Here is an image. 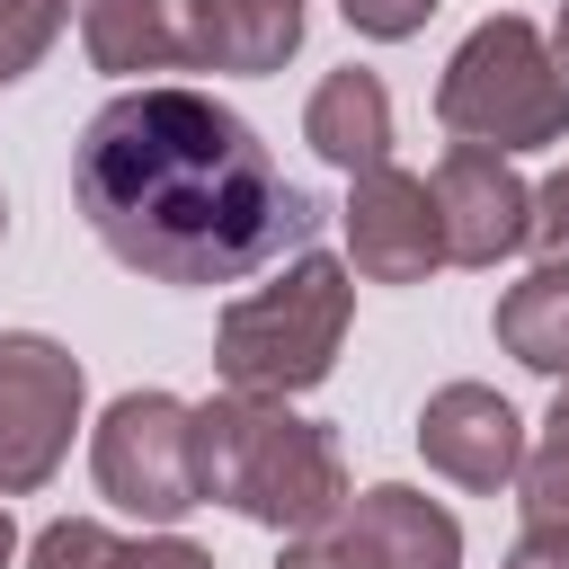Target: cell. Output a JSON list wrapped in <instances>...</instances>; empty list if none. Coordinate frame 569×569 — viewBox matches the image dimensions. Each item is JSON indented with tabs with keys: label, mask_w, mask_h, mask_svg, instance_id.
I'll return each instance as SVG.
<instances>
[{
	"label": "cell",
	"mask_w": 569,
	"mask_h": 569,
	"mask_svg": "<svg viewBox=\"0 0 569 569\" xmlns=\"http://www.w3.org/2000/svg\"><path fill=\"white\" fill-rule=\"evenodd\" d=\"M71 204L151 284H240L320 231V204L267 160L258 124L187 80H142L80 124Z\"/></svg>",
	"instance_id": "obj_1"
},
{
	"label": "cell",
	"mask_w": 569,
	"mask_h": 569,
	"mask_svg": "<svg viewBox=\"0 0 569 569\" xmlns=\"http://www.w3.org/2000/svg\"><path fill=\"white\" fill-rule=\"evenodd\" d=\"M196 489L240 507L249 525L311 533L347 507V462H338L329 427L293 418L284 400L222 391V400L196 409Z\"/></svg>",
	"instance_id": "obj_2"
},
{
	"label": "cell",
	"mask_w": 569,
	"mask_h": 569,
	"mask_svg": "<svg viewBox=\"0 0 569 569\" xmlns=\"http://www.w3.org/2000/svg\"><path fill=\"white\" fill-rule=\"evenodd\" d=\"M347 311H356V284L338 258L302 249L276 284H258L249 302L222 311L213 329V373L231 391H258V400H293L311 382H329L338 347H347Z\"/></svg>",
	"instance_id": "obj_3"
},
{
	"label": "cell",
	"mask_w": 569,
	"mask_h": 569,
	"mask_svg": "<svg viewBox=\"0 0 569 569\" xmlns=\"http://www.w3.org/2000/svg\"><path fill=\"white\" fill-rule=\"evenodd\" d=\"M436 116L453 142L480 151H542L569 133V80L542 44L533 18H489L453 44L445 80H436Z\"/></svg>",
	"instance_id": "obj_4"
},
{
	"label": "cell",
	"mask_w": 569,
	"mask_h": 569,
	"mask_svg": "<svg viewBox=\"0 0 569 569\" xmlns=\"http://www.w3.org/2000/svg\"><path fill=\"white\" fill-rule=\"evenodd\" d=\"M89 471H98V498H116L124 516L178 525L187 507H204V489H196V409L169 400V391H124L98 418Z\"/></svg>",
	"instance_id": "obj_5"
},
{
	"label": "cell",
	"mask_w": 569,
	"mask_h": 569,
	"mask_svg": "<svg viewBox=\"0 0 569 569\" xmlns=\"http://www.w3.org/2000/svg\"><path fill=\"white\" fill-rule=\"evenodd\" d=\"M80 356L36 338V329H0V498H36L80 427Z\"/></svg>",
	"instance_id": "obj_6"
},
{
	"label": "cell",
	"mask_w": 569,
	"mask_h": 569,
	"mask_svg": "<svg viewBox=\"0 0 569 569\" xmlns=\"http://www.w3.org/2000/svg\"><path fill=\"white\" fill-rule=\"evenodd\" d=\"M276 569H462V525L427 498V489H365L347 498L329 525L293 533Z\"/></svg>",
	"instance_id": "obj_7"
},
{
	"label": "cell",
	"mask_w": 569,
	"mask_h": 569,
	"mask_svg": "<svg viewBox=\"0 0 569 569\" xmlns=\"http://www.w3.org/2000/svg\"><path fill=\"white\" fill-rule=\"evenodd\" d=\"M436 222H445V258L453 267H498L525 249V222H533V187L507 169V151H480V142H453L436 160Z\"/></svg>",
	"instance_id": "obj_8"
},
{
	"label": "cell",
	"mask_w": 569,
	"mask_h": 569,
	"mask_svg": "<svg viewBox=\"0 0 569 569\" xmlns=\"http://www.w3.org/2000/svg\"><path fill=\"white\" fill-rule=\"evenodd\" d=\"M347 249H356V276L373 284H427L445 267V222H436V187L409 178V169H365L356 196H347Z\"/></svg>",
	"instance_id": "obj_9"
},
{
	"label": "cell",
	"mask_w": 569,
	"mask_h": 569,
	"mask_svg": "<svg viewBox=\"0 0 569 569\" xmlns=\"http://www.w3.org/2000/svg\"><path fill=\"white\" fill-rule=\"evenodd\" d=\"M418 453H427V471H445L453 489L498 498V489L525 471V418H516L489 382H445V391H427V409H418Z\"/></svg>",
	"instance_id": "obj_10"
},
{
	"label": "cell",
	"mask_w": 569,
	"mask_h": 569,
	"mask_svg": "<svg viewBox=\"0 0 569 569\" xmlns=\"http://www.w3.org/2000/svg\"><path fill=\"white\" fill-rule=\"evenodd\" d=\"M80 44L116 80L196 71V0H89L80 9Z\"/></svg>",
	"instance_id": "obj_11"
},
{
	"label": "cell",
	"mask_w": 569,
	"mask_h": 569,
	"mask_svg": "<svg viewBox=\"0 0 569 569\" xmlns=\"http://www.w3.org/2000/svg\"><path fill=\"white\" fill-rule=\"evenodd\" d=\"M302 142L329 160V169H347V178H365V169H382L391 160V89L373 80V71H329L320 89H311V107H302Z\"/></svg>",
	"instance_id": "obj_12"
},
{
	"label": "cell",
	"mask_w": 569,
	"mask_h": 569,
	"mask_svg": "<svg viewBox=\"0 0 569 569\" xmlns=\"http://www.w3.org/2000/svg\"><path fill=\"white\" fill-rule=\"evenodd\" d=\"M302 44V0H196V71H284Z\"/></svg>",
	"instance_id": "obj_13"
},
{
	"label": "cell",
	"mask_w": 569,
	"mask_h": 569,
	"mask_svg": "<svg viewBox=\"0 0 569 569\" xmlns=\"http://www.w3.org/2000/svg\"><path fill=\"white\" fill-rule=\"evenodd\" d=\"M498 347L533 373H569V258H542L525 284L498 293Z\"/></svg>",
	"instance_id": "obj_14"
},
{
	"label": "cell",
	"mask_w": 569,
	"mask_h": 569,
	"mask_svg": "<svg viewBox=\"0 0 569 569\" xmlns=\"http://www.w3.org/2000/svg\"><path fill=\"white\" fill-rule=\"evenodd\" d=\"M62 27H71V0H0V89L27 80Z\"/></svg>",
	"instance_id": "obj_15"
},
{
	"label": "cell",
	"mask_w": 569,
	"mask_h": 569,
	"mask_svg": "<svg viewBox=\"0 0 569 569\" xmlns=\"http://www.w3.org/2000/svg\"><path fill=\"white\" fill-rule=\"evenodd\" d=\"M27 569H124V542L98 516H62L27 542Z\"/></svg>",
	"instance_id": "obj_16"
},
{
	"label": "cell",
	"mask_w": 569,
	"mask_h": 569,
	"mask_svg": "<svg viewBox=\"0 0 569 569\" xmlns=\"http://www.w3.org/2000/svg\"><path fill=\"white\" fill-rule=\"evenodd\" d=\"M516 489H525V525H542V533H569V445H560V436H542V445L525 453Z\"/></svg>",
	"instance_id": "obj_17"
},
{
	"label": "cell",
	"mask_w": 569,
	"mask_h": 569,
	"mask_svg": "<svg viewBox=\"0 0 569 569\" xmlns=\"http://www.w3.org/2000/svg\"><path fill=\"white\" fill-rule=\"evenodd\" d=\"M338 9H347V27H356V36H373V44H400V36H418V27H427L445 0H338Z\"/></svg>",
	"instance_id": "obj_18"
},
{
	"label": "cell",
	"mask_w": 569,
	"mask_h": 569,
	"mask_svg": "<svg viewBox=\"0 0 569 569\" xmlns=\"http://www.w3.org/2000/svg\"><path fill=\"white\" fill-rule=\"evenodd\" d=\"M525 240H533L542 258H569V169H551V178L533 187V222H525Z\"/></svg>",
	"instance_id": "obj_19"
},
{
	"label": "cell",
	"mask_w": 569,
	"mask_h": 569,
	"mask_svg": "<svg viewBox=\"0 0 569 569\" xmlns=\"http://www.w3.org/2000/svg\"><path fill=\"white\" fill-rule=\"evenodd\" d=\"M124 569H213V551H196V542L160 533V542H124Z\"/></svg>",
	"instance_id": "obj_20"
},
{
	"label": "cell",
	"mask_w": 569,
	"mask_h": 569,
	"mask_svg": "<svg viewBox=\"0 0 569 569\" xmlns=\"http://www.w3.org/2000/svg\"><path fill=\"white\" fill-rule=\"evenodd\" d=\"M507 569H569V533H542V525H525V542L507 551Z\"/></svg>",
	"instance_id": "obj_21"
},
{
	"label": "cell",
	"mask_w": 569,
	"mask_h": 569,
	"mask_svg": "<svg viewBox=\"0 0 569 569\" xmlns=\"http://www.w3.org/2000/svg\"><path fill=\"white\" fill-rule=\"evenodd\" d=\"M551 62H560V80H569V0H560V18H551Z\"/></svg>",
	"instance_id": "obj_22"
},
{
	"label": "cell",
	"mask_w": 569,
	"mask_h": 569,
	"mask_svg": "<svg viewBox=\"0 0 569 569\" xmlns=\"http://www.w3.org/2000/svg\"><path fill=\"white\" fill-rule=\"evenodd\" d=\"M542 436H560V445H569V373H560V400H551V418H542Z\"/></svg>",
	"instance_id": "obj_23"
},
{
	"label": "cell",
	"mask_w": 569,
	"mask_h": 569,
	"mask_svg": "<svg viewBox=\"0 0 569 569\" xmlns=\"http://www.w3.org/2000/svg\"><path fill=\"white\" fill-rule=\"evenodd\" d=\"M18 560V525H9V507H0V569Z\"/></svg>",
	"instance_id": "obj_24"
},
{
	"label": "cell",
	"mask_w": 569,
	"mask_h": 569,
	"mask_svg": "<svg viewBox=\"0 0 569 569\" xmlns=\"http://www.w3.org/2000/svg\"><path fill=\"white\" fill-rule=\"evenodd\" d=\"M0 231H9V196H0Z\"/></svg>",
	"instance_id": "obj_25"
}]
</instances>
